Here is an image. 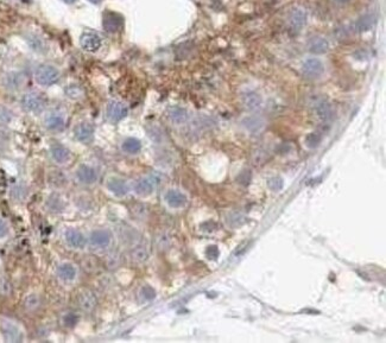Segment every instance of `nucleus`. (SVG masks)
I'll return each instance as SVG.
<instances>
[{"label": "nucleus", "mask_w": 386, "mask_h": 343, "mask_svg": "<svg viewBox=\"0 0 386 343\" xmlns=\"http://www.w3.org/2000/svg\"><path fill=\"white\" fill-rule=\"evenodd\" d=\"M35 78L40 86H51L59 80V72L56 67L51 64H42L36 69Z\"/></svg>", "instance_id": "nucleus-1"}, {"label": "nucleus", "mask_w": 386, "mask_h": 343, "mask_svg": "<svg viewBox=\"0 0 386 343\" xmlns=\"http://www.w3.org/2000/svg\"><path fill=\"white\" fill-rule=\"evenodd\" d=\"M0 334L6 342H21L24 340L23 330L10 320H2L0 323Z\"/></svg>", "instance_id": "nucleus-2"}, {"label": "nucleus", "mask_w": 386, "mask_h": 343, "mask_svg": "<svg viewBox=\"0 0 386 343\" xmlns=\"http://www.w3.org/2000/svg\"><path fill=\"white\" fill-rule=\"evenodd\" d=\"M20 105L23 107L24 111L29 112V113H39L44 108L45 102L44 99L40 96L38 93L35 92H30V93L24 94L20 99Z\"/></svg>", "instance_id": "nucleus-3"}, {"label": "nucleus", "mask_w": 386, "mask_h": 343, "mask_svg": "<svg viewBox=\"0 0 386 343\" xmlns=\"http://www.w3.org/2000/svg\"><path fill=\"white\" fill-rule=\"evenodd\" d=\"M44 125L49 131H53V132L62 131L64 129V125H66L64 113L61 111H51L50 113L45 115Z\"/></svg>", "instance_id": "nucleus-4"}, {"label": "nucleus", "mask_w": 386, "mask_h": 343, "mask_svg": "<svg viewBox=\"0 0 386 343\" xmlns=\"http://www.w3.org/2000/svg\"><path fill=\"white\" fill-rule=\"evenodd\" d=\"M127 107L120 101H111L108 102L106 107V115L107 119L112 122H119L123 120L125 116L127 115Z\"/></svg>", "instance_id": "nucleus-5"}, {"label": "nucleus", "mask_w": 386, "mask_h": 343, "mask_svg": "<svg viewBox=\"0 0 386 343\" xmlns=\"http://www.w3.org/2000/svg\"><path fill=\"white\" fill-rule=\"evenodd\" d=\"M302 72L307 77L317 78L325 73V65L319 58H308L302 65Z\"/></svg>", "instance_id": "nucleus-6"}, {"label": "nucleus", "mask_w": 386, "mask_h": 343, "mask_svg": "<svg viewBox=\"0 0 386 343\" xmlns=\"http://www.w3.org/2000/svg\"><path fill=\"white\" fill-rule=\"evenodd\" d=\"M64 240H66L68 246L74 249H82L87 245V239L83 235V233L74 229V228H68L64 233Z\"/></svg>", "instance_id": "nucleus-7"}, {"label": "nucleus", "mask_w": 386, "mask_h": 343, "mask_svg": "<svg viewBox=\"0 0 386 343\" xmlns=\"http://www.w3.org/2000/svg\"><path fill=\"white\" fill-rule=\"evenodd\" d=\"M101 38L95 32H85L80 37L81 48L88 53H95L101 47Z\"/></svg>", "instance_id": "nucleus-8"}, {"label": "nucleus", "mask_w": 386, "mask_h": 343, "mask_svg": "<svg viewBox=\"0 0 386 343\" xmlns=\"http://www.w3.org/2000/svg\"><path fill=\"white\" fill-rule=\"evenodd\" d=\"M97 177H99L97 171L89 165H80L76 170V178L80 183L85 184V186H92V184L96 183Z\"/></svg>", "instance_id": "nucleus-9"}, {"label": "nucleus", "mask_w": 386, "mask_h": 343, "mask_svg": "<svg viewBox=\"0 0 386 343\" xmlns=\"http://www.w3.org/2000/svg\"><path fill=\"white\" fill-rule=\"evenodd\" d=\"M112 241V234L107 229H95L89 235V242L96 248H105L110 246Z\"/></svg>", "instance_id": "nucleus-10"}, {"label": "nucleus", "mask_w": 386, "mask_h": 343, "mask_svg": "<svg viewBox=\"0 0 386 343\" xmlns=\"http://www.w3.org/2000/svg\"><path fill=\"white\" fill-rule=\"evenodd\" d=\"M24 83H25V77L23 74L17 72L7 73L1 78V84L4 86V88L9 89V91H18L23 87Z\"/></svg>", "instance_id": "nucleus-11"}, {"label": "nucleus", "mask_w": 386, "mask_h": 343, "mask_svg": "<svg viewBox=\"0 0 386 343\" xmlns=\"http://www.w3.org/2000/svg\"><path fill=\"white\" fill-rule=\"evenodd\" d=\"M74 135L80 143L88 144L93 140L94 127L89 122H80L74 127Z\"/></svg>", "instance_id": "nucleus-12"}, {"label": "nucleus", "mask_w": 386, "mask_h": 343, "mask_svg": "<svg viewBox=\"0 0 386 343\" xmlns=\"http://www.w3.org/2000/svg\"><path fill=\"white\" fill-rule=\"evenodd\" d=\"M164 200L165 202L171 208H182V207L186 206L187 203V196L183 194L182 191H179V190H176V189H170L168 190L167 192H165L164 195Z\"/></svg>", "instance_id": "nucleus-13"}, {"label": "nucleus", "mask_w": 386, "mask_h": 343, "mask_svg": "<svg viewBox=\"0 0 386 343\" xmlns=\"http://www.w3.org/2000/svg\"><path fill=\"white\" fill-rule=\"evenodd\" d=\"M106 187H107V189L110 190L113 195L118 196V197H123V196L127 195V192H129L130 190L126 182H125L124 179L119 178V177H111V178H108L107 183H106Z\"/></svg>", "instance_id": "nucleus-14"}, {"label": "nucleus", "mask_w": 386, "mask_h": 343, "mask_svg": "<svg viewBox=\"0 0 386 343\" xmlns=\"http://www.w3.org/2000/svg\"><path fill=\"white\" fill-rule=\"evenodd\" d=\"M288 21L289 25L293 31H300L306 25L307 23V15L302 9H292L288 16Z\"/></svg>", "instance_id": "nucleus-15"}, {"label": "nucleus", "mask_w": 386, "mask_h": 343, "mask_svg": "<svg viewBox=\"0 0 386 343\" xmlns=\"http://www.w3.org/2000/svg\"><path fill=\"white\" fill-rule=\"evenodd\" d=\"M77 303H78V305H80L81 309L85 310V311L91 312L95 309L97 302H96V298H95L94 293L92 292V291L83 290L78 293Z\"/></svg>", "instance_id": "nucleus-16"}, {"label": "nucleus", "mask_w": 386, "mask_h": 343, "mask_svg": "<svg viewBox=\"0 0 386 343\" xmlns=\"http://www.w3.org/2000/svg\"><path fill=\"white\" fill-rule=\"evenodd\" d=\"M50 154L51 158L57 163V164H67V163L70 162L72 159V153L68 150L66 146L59 145V144H56V145L51 146L50 149Z\"/></svg>", "instance_id": "nucleus-17"}, {"label": "nucleus", "mask_w": 386, "mask_h": 343, "mask_svg": "<svg viewBox=\"0 0 386 343\" xmlns=\"http://www.w3.org/2000/svg\"><path fill=\"white\" fill-rule=\"evenodd\" d=\"M57 276L63 282H74L77 277V269L72 263H62L57 267Z\"/></svg>", "instance_id": "nucleus-18"}, {"label": "nucleus", "mask_w": 386, "mask_h": 343, "mask_svg": "<svg viewBox=\"0 0 386 343\" xmlns=\"http://www.w3.org/2000/svg\"><path fill=\"white\" fill-rule=\"evenodd\" d=\"M123 26V18L116 13L108 12L104 17V28L108 32H116Z\"/></svg>", "instance_id": "nucleus-19"}, {"label": "nucleus", "mask_w": 386, "mask_h": 343, "mask_svg": "<svg viewBox=\"0 0 386 343\" xmlns=\"http://www.w3.org/2000/svg\"><path fill=\"white\" fill-rule=\"evenodd\" d=\"M309 51L311 54H316V55H321V54H326L329 49V43L326 38L323 37H312L310 40H309L308 44Z\"/></svg>", "instance_id": "nucleus-20"}, {"label": "nucleus", "mask_w": 386, "mask_h": 343, "mask_svg": "<svg viewBox=\"0 0 386 343\" xmlns=\"http://www.w3.org/2000/svg\"><path fill=\"white\" fill-rule=\"evenodd\" d=\"M243 103L250 111H257L262 107L263 99L259 94L255 92H247L243 95Z\"/></svg>", "instance_id": "nucleus-21"}, {"label": "nucleus", "mask_w": 386, "mask_h": 343, "mask_svg": "<svg viewBox=\"0 0 386 343\" xmlns=\"http://www.w3.org/2000/svg\"><path fill=\"white\" fill-rule=\"evenodd\" d=\"M168 115H169L170 120L176 125L184 124L189 118L188 111L183 107H179V106H174V107L169 108Z\"/></svg>", "instance_id": "nucleus-22"}, {"label": "nucleus", "mask_w": 386, "mask_h": 343, "mask_svg": "<svg viewBox=\"0 0 386 343\" xmlns=\"http://www.w3.org/2000/svg\"><path fill=\"white\" fill-rule=\"evenodd\" d=\"M154 183L151 178H140L135 183V194L140 196H148L154 192Z\"/></svg>", "instance_id": "nucleus-23"}, {"label": "nucleus", "mask_w": 386, "mask_h": 343, "mask_svg": "<svg viewBox=\"0 0 386 343\" xmlns=\"http://www.w3.org/2000/svg\"><path fill=\"white\" fill-rule=\"evenodd\" d=\"M315 113L316 115L319 116L320 120L322 121H328L330 120L331 116H333V110H331L330 103H328L325 100H321L316 103L315 106Z\"/></svg>", "instance_id": "nucleus-24"}, {"label": "nucleus", "mask_w": 386, "mask_h": 343, "mask_svg": "<svg viewBox=\"0 0 386 343\" xmlns=\"http://www.w3.org/2000/svg\"><path fill=\"white\" fill-rule=\"evenodd\" d=\"M374 23H376V17L373 15H365L363 17H360L355 23V30L360 34L367 32L373 28Z\"/></svg>", "instance_id": "nucleus-25"}, {"label": "nucleus", "mask_w": 386, "mask_h": 343, "mask_svg": "<svg viewBox=\"0 0 386 343\" xmlns=\"http://www.w3.org/2000/svg\"><path fill=\"white\" fill-rule=\"evenodd\" d=\"M243 125L247 131H250V132L257 133L264 127V120L258 115H251L244 119Z\"/></svg>", "instance_id": "nucleus-26"}, {"label": "nucleus", "mask_w": 386, "mask_h": 343, "mask_svg": "<svg viewBox=\"0 0 386 343\" xmlns=\"http://www.w3.org/2000/svg\"><path fill=\"white\" fill-rule=\"evenodd\" d=\"M124 152L130 154H135L141 150V143L140 140L135 139V138H127L124 140L123 145H121Z\"/></svg>", "instance_id": "nucleus-27"}, {"label": "nucleus", "mask_w": 386, "mask_h": 343, "mask_svg": "<svg viewBox=\"0 0 386 343\" xmlns=\"http://www.w3.org/2000/svg\"><path fill=\"white\" fill-rule=\"evenodd\" d=\"M132 259L135 261V263H144V261L148 260L149 253L148 250L144 246H137L132 249Z\"/></svg>", "instance_id": "nucleus-28"}, {"label": "nucleus", "mask_w": 386, "mask_h": 343, "mask_svg": "<svg viewBox=\"0 0 386 343\" xmlns=\"http://www.w3.org/2000/svg\"><path fill=\"white\" fill-rule=\"evenodd\" d=\"M39 305H40V299L36 293H31V295H29L25 299H24V307H25L26 310H29V311H34V310L38 309Z\"/></svg>", "instance_id": "nucleus-29"}, {"label": "nucleus", "mask_w": 386, "mask_h": 343, "mask_svg": "<svg viewBox=\"0 0 386 343\" xmlns=\"http://www.w3.org/2000/svg\"><path fill=\"white\" fill-rule=\"evenodd\" d=\"M66 93L68 96L70 97V99L73 100H77V99H81V97L83 96V91L82 88H81L78 84H69V86L67 87L66 89Z\"/></svg>", "instance_id": "nucleus-30"}, {"label": "nucleus", "mask_w": 386, "mask_h": 343, "mask_svg": "<svg viewBox=\"0 0 386 343\" xmlns=\"http://www.w3.org/2000/svg\"><path fill=\"white\" fill-rule=\"evenodd\" d=\"M321 140H322V137H321V134H319V133H309L306 137V145L309 149H316L321 144Z\"/></svg>", "instance_id": "nucleus-31"}, {"label": "nucleus", "mask_w": 386, "mask_h": 343, "mask_svg": "<svg viewBox=\"0 0 386 343\" xmlns=\"http://www.w3.org/2000/svg\"><path fill=\"white\" fill-rule=\"evenodd\" d=\"M268 186L272 191H281L284 187V181H283L282 177H272V178L269 179Z\"/></svg>", "instance_id": "nucleus-32"}, {"label": "nucleus", "mask_w": 386, "mask_h": 343, "mask_svg": "<svg viewBox=\"0 0 386 343\" xmlns=\"http://www.w3.org/2000/svg\"><path fill=\"white\" fill-rule=\"evenodd\" d=\"M245 221H246L245 216H243V215L238 214V213L230 215L227 219V222L230 223V226H232V227H239V226L244 225Z\"/></svg>", "instance_id": "nucleus-33"}, {"label": "nucleus", "mask_w": 386, "mask_h": 343, "mask_svg": "<svg viewBox=\"0 0 386 343\" xmlns=\"http://www.w3.org/2000/svg\"><path fill=\"white\" fill-rule=\"evenodd\" d=\"M140 297L144 299V301H152L156 297V291L152 286H149V285H145L140 288Z\"/></svg>", "instance_id": "nucleus-34"}, {"label": "nucleus", "mask_w": 386, "mask_h": 343, "mask_svg": "<svg viewBox=\"0 0 386 343\" xmlns=\"http://www.w3.org/2000/svg\"><path fill=\"white\" fill-rule=\"evenodd\" d=\"M62 322L68 328H73V326H75L78 323V316L76 314H73V312H68V314L63 316Z\"/></svg>", "instance_id": "nucleus-35"}, {"label": "nucleus", "mask_w": 386, "mask_h": 343, "mask_svg": "<svg viewBox=\"0 0 386 343\" xmlns=\"http://www.w3.org/2000/svg\"><path fill=\"white\" fill-rule=\"evenodd\" d=\"M12 120V113L6 107H0V124L6 125Z\"/></svg>", "instance_id": "nucleus-36"}, {"label": "nucleus", "mask_w": 386, "mask_h": 343, "mask_svg": "<svg viewBox=\"0 0 386 343\" xmlns=\"http://www.w3.org/2000/svg\"><path fill=\"white\" fill-rule=\"evenodd\" d=\"M12 286L6 279L0 278V296H10Z\"/></svg>", "instance_id": "nucleus-37"}, {"label": "nucleus", "mask_w": 386, "mask_h": 343, "mask_svg": "<svg viewBox=\"0 0 386 343\" xmlns=\"http://www.w3.org/2000/svg\"><path fill=\"white\" fill-rule=\"evenodd\" d=\"M219 255H220L219 248H217V246H215V245H212V246H208L207 248H206V257H207L208 259L215 260L217 259Z\"/></svg>", "instance_id": "nucleus-38"}, {"label": "nucleus", "mask_w": 386, "mask_h": 343, "mask_svg": "<svg viewBox=\"0 0 386 343\" xmlns=\"http://www.w3.org/2000/svg\"><path fill=\"white\" fill-rule=\"evenodd\" d=\"M250 179H251V173L247 172L246 170H244L243 172L238 176V181L240 182L241 184H244V186H247V184H249Z\"/></svg>", "instance_id": "nucleus-39"}, {"label": "nucleus", "mask_w": 386, "mask_h": 343, "mask_svg": "<svg viewBox=\"0 0 386 343\" xmlns=\"http://www.w3.org/2000/svg\"><path fill=\"white\" fill-rule=\"evenodd\" d=\"M7 232H9V227H7L6 222H5L4 220L0 219V238L6 235Z\"/></svg>", "instance_id": "nucleus-40"}, {"label": "nucleus", "mask_w": 386, "mask_h": 343, "mask_svg": "<svg viewBox=\"0 0 386 343\" xmlns=\"http://www.w3.org/2000/svg\"><path fill=\"white\" fill-rule=\"evenodd\" d=\"M89 2H92V4H99V2H101L102 0H88Z\"/></svg>", "instance_id": "nucleus-41"}, {"label": "nucleus", "mask_w": 386, "mask_h": 343, "mask_svg": "<svg viewBox=\"0 0 386 343\" xmlns=\"http://www.w3.org/2000/svg\"><path fill=\"white\" fill-rule=\"evenodd\" d=\"M64 2H67V4H73V2L76 1V0H63Z\"/></svg>", "instance_id": "nucleus-42"}, {"label": "nucleus", "mask_w": 386, "mask_h": 343, "mask_svg": "<svg viewBox=\"0 0 386 343\" xmlns=\"http://www.w3.org/2000/svg\"><path fill=\"white\" fill-rule=\"evenodd\" d=\"M336 1H338V2H347V1H349V0H336Z\"/></svg>", "instance_id": "nucleus-43"}]
</instances>
